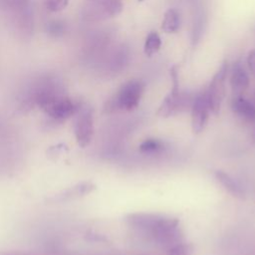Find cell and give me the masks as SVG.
Returning <instances> with one entry per match:
<instances>
[{
  "mask_svg": "<svg viewBox=\"0 0 255 255\" xmlns=\"http://www.w3.org/2000/svg\"><path fill=\"white\" fill-rule=\"evenodd\" d=\"M169 73L172 80L171 90L162 100L156 111V115L161 118H169L190 109L194 100V98H191L188 94L179 92L176 66L171 67Z\"/></svg>",
  "mask_w": 255,
  "mask_h": 255,
  "instance_id": "1",
  "label": "cell"
},
{
  "mask_svg": "<svg viewBox=\"0 0 255 255\" xmlns=\"http://www.w3.org/2000/svg\"><path fill=\"white\" fill-rule=\"evenodd\" d=\"M144 91V83L139 80H130L124 84L105 106L107 113L116 111H133L137 108Z\"/></svg>",
  "mask_w": 255,
  "mask_h": 255,
  "instance_id": "2",
  "label": "cell"
},
{
  "mask_svg": "<svg viewBox=\"0 0 255 255\" xmlns=\"http://www.w3.org/2000/svg\"><path fill=\"white\" fill-rule=\"evenodd\" d=\"M152 241L164 249L183 242V232L177 218L164 216L159 224L148 235Z\"/></svg>",
  "mask_w": 255,
  "mask_h": 255,
  "instance_id": "3",
  "label": "cell"
},
{
  "mask_svg": "<svg viewBox=\"0 0 255 255\" xmlns=\"http://www.w3.org/2000/svg\"><path fill=\"white\" fill-rule=\"evenodd\" d=\"M74 116V132L76 140L81 147H85L91 142L94 134L93 111L87 105H80Z\"/></svg>",
  "mask_w": 255,
  "mask_h": 255,
  "instance_id": "4",
  "label": "cell"
},
{
  "mask_svg": "<svg viewBox=\"0 0 255 255\" xmlns=\"http://www.w3.org/2000/svg\"><path fill=\"white\" fill-rule=\"evenodd\" d=\"M227 61H224L220 69L212 78L208 89L205 92L209 110L214 115L219 113L222 101L225 97V79L227 76Z\"/></svg>",
  "mask_w": 255,
  "mask_h": 255,
  "instance_id": "5",
  "label": "cell"
},
{
  "mask_svg": "<svg viewBox=\"0 0 255 255\" xmlns=\"http://www.w3.org/2000/svg\"><path fill=\"white\" fill-rule=\"evenodd\" d=\"M79 104L74 103L70 98L65 95H61L49 104H47L43 110L56 121H64L72 116H74L79 108Z\"/></svg>",
  "mask_w": 255,
  "mask_h": 255,
  "instance_id": "6",
  "label": "cell"
},
{
  "mask_svg": "<svg viewBox=\"0 0 255 255\" xmlns=\"http://www.w3.org/2000/svg\"><path fill=\"white\" fill-rule=\"evenodd\" d=\"M191 111V128L193 133L198 134L206 127L209 118V107L207 104L205 92L196 96L193 100L192 106L190 108Z\"/></svg>",
  "mask_w": 255,
  "mask_h": 255,
  "instance_id": "7",
  "label": "cell"
},
{
  "mask_svg": "<svg viewBox=\"0 0 255 255\" xmlns=\"http://www.w3.org/2000/svg\"><path fill=\"white\" fill-rule=\"evenodd\" d=\"M164 215L155 214V213H130L126 216V221L131 228L143 232L147 235L159 224Z\"/></svg>",
  "mask_w": 255,
  "mask_h": 255,
  "instance_id": "8",
  "label": "cell"
},
{
  "mask_svg": "<svg viewBox=\"0 0 255 255\" xmlns=\"http://www.w3.org/2000/svg\"><path fill=\"white\" fill-rule=\"evenodd\" d=\"M96 189V185L90 181H85V182H81L78 183L72 187L67 188L66 190L54 195L52 198L49 199V201L52 202H63V201H67L70 199H74L77 198L79 196H83L86 195L90 192H92L93 190Z\"/></svg>",
  "mask_w": 255,
  "mask_h": 255,
  "instance_id": "9",
  "label": "cell"
},
{
  "mask_svg": "<svg viewBox=\"0 0 255 255\" xmlns=\"http://www.w3.org/2000/svg\"><path fill=\"white\" fill-rule=\"evenodd\" d=\"M214 176L216 180L224 187V189L228 191L232 196L239 199L245 198V192L243 188L231 175L223 170H215Z\"/></svg>",
  "mask_w": 255,
  "mask_h": 255,
  "instance_id": "10",
  "label": "cell"
},
{
  "mask_svg": "<svg viewBox=\"0 0 255 255\" xmlns=\"http://www.w3.org/2000/svg\"><path fill=\"white\" fill-rule=\"evenodd\" d=\"M249 77L245 70L237 64L231 74L230 77V87L235 96H242V94L249 87Z\"/></svg>",
  "mask_w": 255,
  "mask_h": 255,
  "instance_id": "11",
  "label": "cell"
},
{
  "mask_svg": "<svg viewBox=\"0 0 255 255\" xmlns=\"http://www.w3.org/2000/svg\"><path fill=\"white\" fill-rule=\"evenodd\" d=\"M232 110L235 114L248 121H255V106L242 96H235L232 101Z\"/></svg>",
  "mask_w": 255,
  "mask_h": 255,
  "instance_id": "12",
  "label": "cell"
},
{
  "mask_svg": "<svg viewBox=\"0 0 255 255\" xmlns=\"http://www.w3.org/2000/svg\"><path fill=\"white\" fill-rule=\"evenodd\" d=\"M180 27V17L178 12L170 8L168 9L163 16L162 22H161V29L165 33H176L179 30Z\"/></svg>",
  "mask_w": 255,
  "mask_h": 255,
  "instance_id": "13",
  "label": "cell"
},
{
  "mask_svg": "<svg viewBox=\"0 0 255 255\" xmlns=\"http://www.w3.org/2000/svg\"><path fill=\"white\" fill-rule=\"evenodd\" d=\"M97 5L102 12L112 17L119 15L124 8L122 0H100Z\"/></svg>",
  "mask_w": 255,
  "mask_h": 255,
  "instance_id": "14",
  "label": "cell"
},
{
  "mask_svg": "<svg viewBox=\"0 0 255 255\" xmlns=\"http://www.w3.org/2000/svg\"><path fill=\"white\" fill-rule=\"evenodd\" d=\"M161 46V39L159 35L152 31L150 32L144 42V54L146 57H152L154 54H156Z\"/></svg>",
  "mask_w": 255,
  "mask_h": 255,
  "instance_id": "15",
  "label": "cell"
},
{
  "mask_svg": "<svg viewBox=\"0 0 255 255\" xmlns=\"http://www.w3.org/2000/svg\"><path fill=\"white\" fill-rule=\"evenodd\" d=\"M166 255H193V246L183 241L167 249Z\"/></svg>",
  "mask_w": 255,
  "mask_h": 255,
  "instance_id": "16",
  "label": "cell"
},
{
  "mask_svg": "<svg viewBox=\"0 0 255 255\" xmlns=\"http://www.w3.org/2000/svg\"><path fill=\"white\" fill-rule=\"evenodd\" d=\"M161 148H162V143L155 138H147L143 140L138 146V149L141 152H154Z\"/></svg>",
  "mask_w": 255,
  "mask_h": 255,
  "instance_id": "17",
  "label": "cell"
},
{
  "mask_svg": "<svg viewBox=\"0 0 255 255\" xmlns=\"http://www.w3.org/2000/svg\"><path fill=\"white\" fill-rule=\"evenodd\" d=\"M2 2L10 9L21 11L28 7L29 0H2Z\"/></svg>",
  "mask_w": 255,
  "mask_h": 255,
  "instance_id": "18",
  "label": "cell"
},
{
  "mask_svg": "<svg viewBox=\"0 0 255 255\" xmlns=\"http://www.w3.org/2000/svg\"><path fill=\"white\" fill-rule=\"evenodd\" d=\"M68 2L69 0H46V5L50 11L58 12L65 9Z\"/></svg>",
  "mask_w": 255,
  "mask_h": 255,
  "instance_id": "19",
  "label": "cell"
},
{
  "mask_svg": "<svg viewBox=\"0 0 255 255\" xmlns=\"http://www.w3.org/2000/svg\"><path fill=\"white\" fill-rule=\"evenodd\" d=\"M48 30L50 34H53L54 36H60L65 32V25L63 22L53 21L49 24Z\"/></svg>",
  "mask_w": 255,
  "mask_h": 255,
  "instance_id": "20",
  "label": "cell"
},
{
  "mask_svg": "<svg viewBox=\"0 0 255 255\" xmlns=\"http://www.w3.org/2000/svg\"><path fill=\"white\" fill-rule=\"evenodd\" d=\"M247 65L250 71L255 74V49L251 50L247 56Z\"/></svg>",
  "mask_w": 255,
  "mask_h": 255,
  "instance_id": "21",
  "label": "cell"
},
{
  "mask_svg": "<svg viewBox=\"0 0 255 255\" xmlns=\"http://www.w3.org/2000/svg\"><path fill=\"white\" fill-rule=\"evenodd\" d=\"M0 255H28V254H22V253H1Z\"/></svg>",
  "mask_w": 255,
  "mask_h": 255,
  "instance_id": "22",
  "label": "cell"
},
{
  "mask_svg": "<svg viewBox=\"0 0 255 255\" xmlns=\"http://www.w3.org/2000/svg\"><path fill=\"white\" fill-rule=\"evenodd\" d=\"M138 2H142V1H144V0H137Z\"/></svg>",
  "mask_w": 255,
  "mask_h": 255,
  "instance_id": "23",
  "label": "cell"
},
{
  "mask_svg": "<svg viewBox=\"0 0 255 255\" xmlns=\"http://www.w3.org/2000/svg\"><path fill=\"white\" fill-rule=\"evenodd\" d=\"M90 1H94V0H90Z\"/></svg>",
  "mask_w": 255,
  "mask_h": 255,
  "instance_id": "24",
  "label": "cell"
}]
</instances>
